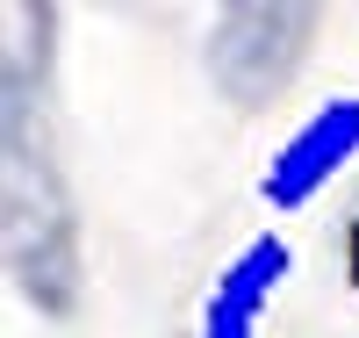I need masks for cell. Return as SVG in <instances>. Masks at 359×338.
I'll return each mask as SVG.
<instances>
[{
    "label": "cell",
    "instance_id": "6da1fadb",
    "mask_svg": "<svg viewBox=\"0 0 359 338\" xmlns=\"http://www.w3.org/2000/svg\"><path fill=\"white\" fill-rule=\"evenodd\" d=\"M352 159H359V94H338V101L309 108V115L287 130V144L266 159L259 202L273 209V216H294V209H309L331 180H345Z\"/></svg>",
    "mask_w": 359,
    "mask_h": 338
},
{
    "label": "cell",
    "instance_id": "7a4b0ae2",
    "mask_svg": "<svg viewBox=\"0 0 359 338\" xmlns=\"http://www.w3.org/2000/svg\"><path fill=\"white\" fill-rule=\"evenodd\" d=\"M287 273H294V245L280 230L245 238V252L216 273V288L201 302V338H259V317H266V302L280 295Z\"/></svg>",
    "mask_w": 359,
    "mask_h": 338
},
{
    "label": "cell",
    "instance_id": "3957f363",
    "mask_svg": "<svg viewBox=\"0 0 359 338\" xmlns=\"http://www.w3.org/2000/svg\"><path fill=\"white\" fill-rule=\"evenodd\" d=\"M338 266H345V288L359 295V195H352V209L338 216Z\"/></svg>",
    "mask_w": 359,
    "mask_h": 338
}]
</instances>
